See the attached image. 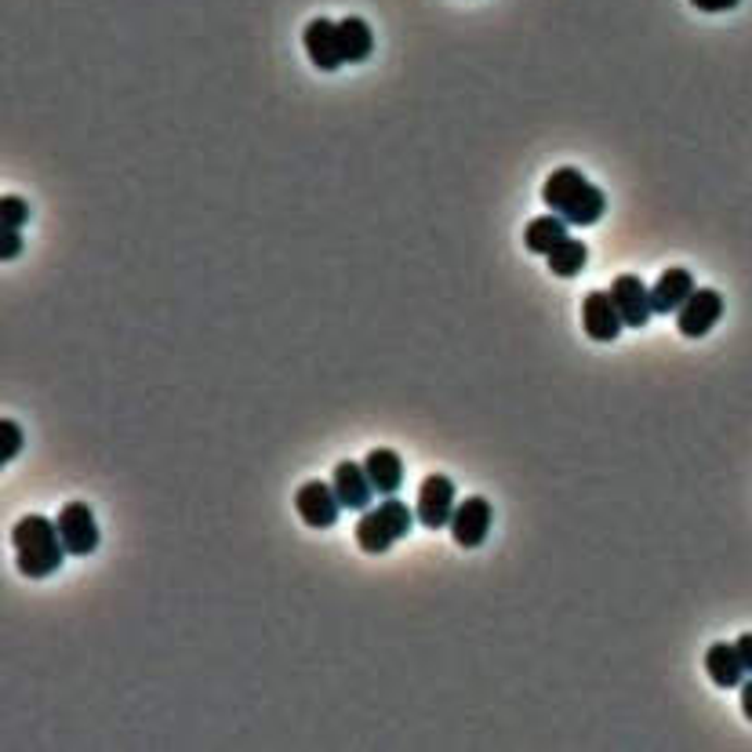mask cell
<instances>
[{"mask_svg":"<svg viewBox=\"0 0 752 752\" xmlns=\"http://www.w3.org/2000/svg\"><path fill=\"white\" fill-rule=\"evenodd\" d=\"M542 200H546V208H553V215L567 222V226H597L603 218V211H607L603 189L592 186L578 167H556V172L546 178Z\"/></svg>","mask_w":752,"mask_h":752,"instance_id":"1","label":"cell"},{"mask_svg":"<svg viewBox=\"0 0 752 752\" xmlns=\"http://www.w3.org/2000/svg\"><path fill=\"white\" fill-rule=\"evenodd\" d=\"M12 546H15V564L26 578H48L55 575L66 560V546H62L59 524H51L48 516L29 513L12 527Z\"/></svg>","mask_w":752,"mask_h":752,"instance_id":"2","label":"cell"},{"mask_svg":"<svg viewBox=\"0 0 752 752\" xmlns=\"http://www.w3.org/2000/svg\"><path fill=\"white\" fill-rule=\"evenodd\" d=\"M62 546H66L70 556H91L99 549V524H95L91 505L84 502H66L55 516Z\"/></svg>","mask_w":752,"mask_h":752,"instance_id":"3","label":"cell"},{"mask_svg":"<svg viewBox=\"0 0 752 752\" xmlns=\"http://www.w3.org/2000/svg\"><path fill=\"white\" fill-rule=\"evenodd\" d=\"M454 484L451 476L443 473H433L422 480L418 487V505H415V516L422 521V527H429V531H437V527H448L451 516H454Z\"/></svg>","mask_w":752,"mask_h":752,"instance_id":"4","label":"cell"},{"mask_svg":"<svg viewBox=\"0 0 752 752\" xmlns=\"http://www.w3.org/2000/svg\"><path fill=\"white\" fill-rule=\"evenodd\" d=\"M724 316V294L713 288H698L676 313V327L684 338H705Z\"/></svg>","mask_w":752,"mask_h":752,"instance_id":"5","label":"cell"},{"mask_svg":"<svg viewBox=\"0 0 752 752\" xmlns=\"http://www.w3.org/2000/svg\"><path fill=\"white\" fill-rule=\"evenodd\" d=\"M611 302L614 310L622 313V324L625 327H643L651 321L654 305H651V288L643 284L637 273H622V277H614L611 284Z\"/></svg>","mask_w":752,"mask_h":752,"instance_id":"6","label":"cell"},{"mask_svg":"<svg viewBox=\"0 0 752 752\" xmlns=\"http://www.w3.org/2000/svg\"><path fill=\"white\" fill-rule=\"evenodd\" d=\"M294 510H299L302 524H310V527H335L342 502H338V494H335V484L310 480V484L299 487V494H294Z\"/></svg>","mask_w":752,"mask_h":752,"instance_id":"7","label":"cell"},{"mask_svg":"<svg viewBox=\"0 0 752 752\" xmlns=\"http://www.w3.org/2000/svg\"><path fill=\"white\" fill-rule=\"evenodd\" d=\"M487 531H491V502L480 494L465 498L451 516V538L462 549H476V546H484Z\"/></svg>","mask_w":752,"mask_h":752,"instance_id":"8","label":"cell"},{"mask_svg":"<svg viewBox=\"0 0 752 752\" xmlns=\"http://www.w3.org/2000/svg\"><path fill=\"white\" fill-rule=\"evenodd\" d=\"M581 327L592 342H614L622 335V313L614 310L611 291H589L581 299Z\"/></svg>","mask_w":752,"mask_h":752,"instance_id":"9","label":"cell"},{"mask_svg":"<svg viewBox=\"0 0 752 752\" xmlns=\"http://www.w3.org/2000/svg\"><path fill=\"white\" fill-rule=\"evenodd\" d=\"M302 45H305V55L313 59V66L324 73H331L346 62L342 45H338V23H331V18H313L302 29Z\"/></svg>","mask_w":752,"mask_h":752,"instance_id":"10","label":"cell"},{"mask_svg":"<svg viewBox=\"0 0 752 752\" xmlns=\"http://www.w3.org/2000/svg\"><path fill=\"white\" fill-rule=\"evenodd\" d=\"M331 484H335V494H338V502H342V510H353V513H367L371 510L375 484H371L364 465L338 462L335 473H331Z\"/></svg>","mask_w":752,"mask_h":752,"instance_id":"11","label":"cell"},{"mask_svg":"<svg viewBox=\"0 0 752 752\" xmlns=\"http://www.w3.org/2000/svg\"><path fill=\"white\" fill-rule=\"evenodd\" d=\"M698 291V284L691 277V270H684V266H673V270H665L659 284L651 288V305H654V313H680V305L691 299V294Z\"/></svg>","mask_w":752,"mask_h":752,"instance_id":"12","label":"cell"},{"mask_svg":"<svg viewBox=\"0 0 752 752\" xmlns=\"http://www.w3.org/2000/svg\"><path fill=\"white\" fill-rule=\"evenodd\" d=\"M705 673L716 687H741L745 684V662L735 643H713L705 651Z\"/></svg>","mask_w":752,"mask_h":752,"instance_id":"13","label":"cell"},{"mask_svg":"<svg viewBox=\"0 0 752 752\" xmlns=\"http://www.w3.org/2000/svg\"><path fill=\"white\" fill-rule=\"evenodd\" d=\"M364 469H367L371 484H375L378 494H397L400 484H404V462H400V454H397L393 448H375V451H367Z\"/></svg>","mask_w":752,"mask_h":752,"instance_id":"14","label":"cell"},{"mask_svg":"<svg viewBox=\"0 0 752 752\" xmlns=\"http://www.w3.org/2000/svg\"><path fill=\"white\" fill-rule=\"evenodd\" d=\"M564 240H567V222L560 215H538L527 222V229H524V248L531 251V255H549V251L560 248Z\"/></svg>","mask_w":752,"mask_h":752,"instance_id":"15","label":"cell"},{"mask_svg":"<svg viewBox=\"0 0 752 752\" xmlns=\"http://www.w3.org/2000/svg\"><path fill=\"white\" fill-rule=\"evenodd\" d=\"M338 45H342L346 62H364L371 55V48H375V34H371V26L364 18L349 15L338 23Z\"/></svg>","mask_w":752,"mask_h":752,"instance_id":"16","label":"cell"},{"mask_svg":"<svg viewBox=\"0 0 752 752\" xmlns=\"http://www.w3.org/2000/svg\"><path fill=\"white\" fill-rule=\"evenodd\" d=\"M353 535H356V546L364 549V553H371V556H383V553H389V546L397 542V538L389 535V527L383 524V516H378L375 510L360 513V521H356V527H353Z\"/></svg>","mask_w":752,"mask_h":752,"instance_id":"17","label":"cell"},{"mask_svg":"<svg viewBox=\"0 0 752 752\" xmlns=\"http://www.w3.org/2000/svg\"><path fill=\"white\" fill-rule=\"evenodd\" d=\"M546 262H549V270H553V277H578L581 270H586V262H589V248L581 240H575V237H567L564 243H560V248H553L546 255Z\"/></svg>","mask_w":752,"mask_h":752,"instance_id":"18","label":"cell"},{"mask_svg":"<svg viewBox=\"0 0 752 752\" xmlns=\"http://www.w3.org/2000/svg\"><path fill=\"white\" fill-rule=\"evenodd\" d=\"M375 513L383 516V524L389 527V535H393L397 542H400V538H408V535H411V524H415V513H411L408 505L400 502V498L386 494L383 502L375 505Z\"/></svg>","mask_w":752,"mask_h":752,"instance_id":"19","label":"cell"},{"mask_svg":"<svg viewBox=\"0 0 752 752\" xmlns=\"http://www.w3.org/2000/svg\"><path fill=\"white\" fill-rule=\"evenodd\" d=\"M29 222V204L23 197L8 193L4 200H0V226L4 229H23Z\"/></svg>","mask_w":752,"mask_h":752,"instance_id":"20","label":"cell"},{"mask_svg":"<svg viewBox=\"0 0 752 752\" xmlns=\"http://www.w3.org/2000/svg\"><path fill=\"white\" fill-rule=\"evenodd\" d=\"M0 437H4V448H0V462H12L18 448H23V426L15 418H4L0 422Z\"/></svg>","mask_w":752,"mask_h":752,"instance_id":"21","label":"cell"},{"mask_svg":"<svg viewBox=\"0 0 752 752\" xmlns=\"http://www.w3.org/2000/svg\"><path fill=\"white\" fill-rule=\"evenodd\" d=\"M23 229H4L0 233V259L4 262H12L18 251H23V237H18Z\"/></svg>","mask_w":752,"mask_h":752,"instance_id":"22","label":"cell"},{"mask_svg":"<svg viewBox=\"0 0 752 752\" xmlns=\"http://www.w3.org/2000/svg\"><path fill=\"white\" fill-rule=\"evenodd\" d=\"M691 4L698 12H730V8H738V0H691Z\"/></svg>","mask_w":752,"mask_h":752,"instance_id":"23","label":"cell"},{"mask_svg":"<svg viewBox=\"0 0 752 752\" xmlns=\"http://www.w3.org/2000/svg\"><path fill=\"white\" fill-rule=\"evenodd\" d=\"M735 648L741 654V662H745V673L752 676V632H741V637L735 640Z\"/></svg>","mask_w":752,"mask_h":752,"instance_id":"24","label":"cell"},{"mask_svg":"<svg viewBox=\"0 0 752 752\" xmlns=\"http://www.w3.org/2000/svg\"><path fill=\"white\" fill-rule=\"evenodd\" d=\"M741 713H745V719H752V676L741 684Z\"/></svg>","mask_w":752,"mask_h":752,"instance_id":"25","label":"cell"}]
</instances>
